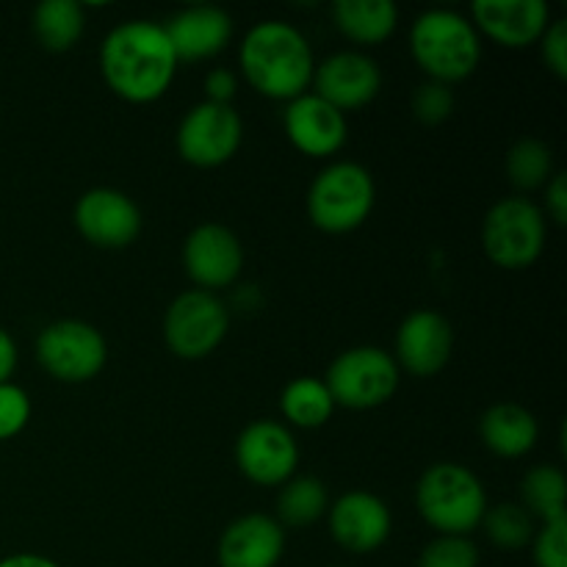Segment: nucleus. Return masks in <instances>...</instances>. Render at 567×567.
Here are the masks:
<instances>
[{"instance_id": "f257e3e1", "label": "nucleus", "mask_w": 567, "mask_h": 567, "mask_svg": "<svg viewBox=\"0 0 567 567\" xmlns=\"http://www.w3.org/2000/svg\"><path fill=\"white\" fill-rule=\"evenodd\" d=\"M177 55L164 25L131 20L116 25L100 50V72L116 97L127 103H153L164 97L177 72Z\"/></svg>"}, {"instance_id": "f03ea898", "label": "nucleus", "mask_w": 567, "mask_h": 567, "mask_svg": "<svg viewBox=\"0 0 567 567\" xmlns=\"http://www.w3.org/2000/svg\"><path fill=\"white\" fill-rule=\"evenodd\" d=\"M241 70L249 86L271 100H297L313 81V53L288 22L266 20L241 42Z\"/></svg>"}, {"instance_id": "7ed1b4c3", "label": "nucleus", "mask_w": 567, "mask_h": 567, "mask_svg": "<svg viewBox=\"0 0 567 567\" xmlns=\"http://www.w3.org/2000/svg\"><path fill=\"white\" fill-rule=\"evenodd\" d=\"M410 50L421 70L437 83H457L474 75L482 59V39L474 22L457 11L432 9L413 22Z\"/></svg>"}, {"instance_id": "20e7f679", "label": "nucleus", "mask_w": 567, "mask_h": 567, "mask_svg": "<svg viewBox=\"0 0 567 567\" xmlns=\"http://www.w3.org/2000/svg\"><path fill=\"white\" fill-rule=\"evenodd\" d=\"M415 504L426 524L449 537H465L482 524L487 496L474 471L457 463H437L421 476Z\"/></svg>"}, {"instance_id": "39448f33", "label": "nucleus", "mask_w": 567, "mask_h": 567, "mask_svg": "<svg viewBox=\"0 0 567 567\" xmlns=\"http://www.w3.org/2000/svg\"><path fill=\"white\" fill-rule=\"evenodd\" d=\"M374 177L360 164H332L316 175L308 192V216L319 230L341 236L352 233L374 210Z\"/></svg>"}, {"instance_id": "423d86ee", "label": "nucleus", "mask_w": 567, "mask_h": 567, "mask_svg": "<svg viewBox=\"0 0 567 567\" xmlns=\"http://www.w3.org/2000/svg\"><path fill=\"white\" fill-rule=\"evenodd\" d=\"M482 247L496 266L529 269L546 249V219L524 197L498 199L482 221Z\"/></svg>"}, {"instance_id": "0eeeda50", "label": "nucleus", "mask_w": 567, "mask_h": 567, "mask_svg": "<svg viewBox=\"0 0 567 567\" xmlns=\"http://www.w3.org/2000/svg\"><path fill=\"white\" fill-rule=\"evenodd\" d=\"M332 402L349 410H371L393 399L399 365L385 349L354 347L332 360L324 380Z\"/></svg>"}, {"instance_id": "6e6552de", "label": "nucleus", "mask_w": 567, "mask_h": 567, "mask_svg": "<svg viewBox=\"0 0 567 567\" xmlns=\"http://www.w3.org/2000/svg\"><path fill=\"white\" fill-rule=\"evenodd\" d=\"M230 313L210 291H186L164 316V341L181 360H203L225 341Z\"/></svg>"}, {"instance_id": "1a4fd4ad", "label": "nucleus", "mask_w": 567, "mask_h": 567, "mask_svg": "<svg viewBox=\"0 0 567 567\" xmlns=\"http://www.w3.org/2000/svg\"><path fill=\"white\" fill-rule=\"evenodd\" d=\"M37 358L61 382H89L103 371L109 347L97 327L64 319L44 327L37 338Z\"/></svg>"}, {"instance_id": "9d476101", "label": "nucleus", "mask_w": 567, "mask_h": 567, "mask_svg": "<svg viewBox=\"0 0 567 567\" xmlns=\"http://www.w3.org/2000/svg\"><path fill=\"white\" fill-rule=\"evenodd\" d=\"M244 125L233 105L199 103L183 116L177 127V153L203 169L227 164L241 147Z\"/></svg>"}, {"instance_id": "9b49d317", "label": "nucleus", "mask_w": 567, "mask_h": 567, "mask_svg": "<svg viewBox=\"0 0 567 567\" xmlns=\"http://www.w3.org/2000/svg\"><path fill=\"white\" fill-rule=\"evenodd\" d=\"M236 463L255 485H286L299 463L297 441L277 421H255L238 435Z\"/></svg>"}, {"instance_id": "f8f14e48", "label": "nucleus", "mask_w": 567, "mask_h": 567, "mask_svg": "<svg viewBox=\"0 0 567 567\" xmlns=\"http://www.w3.org/2000/svg\"><path fill=\"white\" fill-rule=\"evenodd\" d=\"M78 233L100 249H125L142 233V214L127 194L92 188L75 203Z\"/></svg>"}, {"instance_id": "ddd939ff", "label": "nucleus", "mask_w": 567, "mask_h": 567, "mask_svg": "<svg viewBox=\"0 0 567 567\" xmlns=\"http://www.w3.org/2000/svg\"><path fill=\"white\" fill-rule=\"evenodd\" d=\"M183 266L203 291L214 293V288H227L236 282L244 269L241 241L225 225H199L188 233L183 244Z\"/></svg>"}, {"instance_id": "4468645a", "label": "nucleus", "mask_w": 567, "mask_h": 567, "mask_svg": "<svg viewBox=\"0 0 567 567\" xmlns=\"http://www.w3.org/2000/svg\"><path fill=\"white\" fill-rule=\"evenodd\" d=\"M316 97L332 109L354 111L369 105L380 94V66L363 53H336L313 70Z\"/></svg>"}, {"instance_id": "2eb2a0df", "label": "nucleus", "mask_w": 567, "mask_h": 567, "mask_svg": "<svg viewBox=\"0 0 567 567\" xmlns=\"http://www.w3.org/2000/svg\"><path fill=\"white\" fill-rule=\"evenodd\" d=\"M474 28L502 48L518 50L540 42L548 28V3L543 0H476L471 6Z\"/></svg>"}, {"instance_id": "dca6fc26", "label": "nucleus", "mask_w": 567, "mask_h": 567, "mask_svg": "<svg viewBox=\"0 0 567 567\" xmlns=\"http://www.w3.org/2000/svg\"><path fill=\"white\" fill-rule=\"evenodd\" d=\"M454 349L452 324L435 310H415L396 332V358L413 377H435Z\"/></svg>"}, {"instance_id": "f3484780", "label": "nucleus", "mask_w": 567, "mask_h": 567, "mask_svg": "<svg viewBox=\"0 0 567 567\" xmlns=\"http://www.w3.org/2000/svg\"><path fill=\"white\" fill-rule=\"evenodd\" d=\"M282 122L293 147L310 158L336 155L347 144V116L316 94L291 100Z\"/></svg>"}, {"instance_id": "a211bd4d", "label": "nucleus", "mask_w": 567, "mask_h": 567, "mask_svg": "<svg viewBox=\"0 0 567 567\" xmlns=\"http://www.w3.org/2000/svg\"><path fill=\"white\" fill-rule=\"evenodd\" d=\"M330 532L347 551L371 554L391 535V509L371 493H347L332 504Z\"/></svg>"}, {"instance_id": "6ab92c4d", "label": "nucleus", "mask_w": 567, "mask_h": 567, "mask_svg": "<svg viewBox=\"0 0 567 567\" xmlns=\"http://www.w3.org/2000/svg\"><path fill=\"white\" fill-rule=\"evenodd\" d=\"M177 61H205L221 53L233 37V20L219 6H188L164 25Z\"/></svg>"}, {"instance_id": "aec40b11", "label": "nucleus", "mask_w": 567, "mask_h": 567, "mask_svg": "<svg viewBox=\"0 0 567 567\" xmlns=\"http://www.w3.org/2000/svg\"><path fill=\"white\" fill-rule=\"evenodd\" d=\"M286 551L282 526L269 515L233 520L219 540V567H277Z\"/></svg>"}, {"instance_id": "412c9836", "label": "nucleus", "mask_w": 567, "mask_h": 567, "mask_svg": "<svg viewBox=\"0 0 567 567\" xmlns=\"http://www.w3.org/2000/svg\"><path fill=\"white\" fill-rule=\"evenodd\" d=\"M480 435L482 443L491 449L496 457H524L535 449L537 443V421L529 410L520 404L504 402L493 404L480 421Z\"/></svg>"}, {"instance_id": "4be33fe9", "label": "nucleus", "mask_w": 567, "mask_h": 567, "mask_svg": "<svg viewBox=\"0 0 567 567\" xmlns=\"http://www.w3.org/2000/svg\"><path fill=\"white\" fill-rule=\"evenodd\" d=\"M332 20L352 42L380 44L396 31L399 9L391 0H336Z\"/></svg>"}, {"instance_id": "5701e85b", "label": "nucleus", "mask_w": 567, "mask_h": 567, "mask_svg": "<svg viewBox=\"0 0 567 567\" xmlns=\"http://www.w3.org/2000/svg\"><path fill=\"white\" fill-rule=\"evenodd\" d=\"M83 22H86V17L75 0H44L33 11V33H37L39 44L50 53L70 50L81 39Z\"/></svg>"}, {"instance_id": "b1692460", "label": "nucleus", "mask_w": 567, "mask_h": 567, "mask_svg": "<svg viewBox=\"0 0 567 567\" xmlns=\"http://www.w3.org/2000/svg\"><path fill=\"white\" fill-rule=\"evenodd\" d=\"M282 415L291 421L293 426L302 430H319L330 421L336 402H332L330 391L316 377H299V380L288 382L286 391L280 396Z\"/></svg>"}, {"instance_id": "393cba45", "label": "nucleus", "mask_w": 567, "mask_h": 567, "mask_svg": "<svg viewBox=\"0 0 567 567\" xmlns=\"http://www.w3.org/2000/svg\"><path fill=\"white\" fill-rule=\"evenodd\" d=\"M565 491L567 482L563 471L554 465H537L520 482V496H524L520 507L529 515H540L543 524L559 520L565 518Z\"/></svg>"}, {"instance_id": "a878e982", "label": "nucleus", "mask_w": 567, "mask_h": 567, "mask_svg": "<svg viewBox=\"0 0 567 567\" xmlns=\"http://www.w3.org/2000/svg\"><path fill=\"white\" fill-rule=\"evenodd\" d=\"M327 513V487L316 476H299L282 485L277 515L288 526H310Z\"/></svg>"}, {"instance_id": "bb28decb", "label": "nucleus", "mask_w": 567, "mask_h": 567, "mask_svg": "<svg viewBox=\"0 0 567 567\" xmlns=\"http://www.w3.org/2000/svg\"><path fill=\"white\" fill-rule=\"evenodd\" d=\"M507 175L515 188L535 192L554 177L551 150L537 138H520L507 155Z\"/></svg>"}, {"instance_id": "cd10ccee", "label": "nucleus", "mask_w": 567, "mask_h": 567, "mask_svg": "<svg viewBox=\"0 0 567 567\" xmlns=\"http://www.w3.org/2000/svg\"><path fill=\"white\" fill-rule=\"evenodd\" d=\"M482 524H485L487 537H491L498 548H507V551L524 548L526 543L535 537L532 515L526 513L520 504H498V507L487 509Z\"/></svg>"}, {"instance_id": "c85d7f7f", "label": "nucleus", "mask_w": 567, "mask_h": 567, "mask_svg": "<svg viewBox=\"0 0 567 567\" xmlns=\"http://www.w3.org/2000/svg\"><path fill=\"white\" fill-rule=\"evenodd\" d=\"M419 567H480V551L468 537L441 535L421 551Z\"/></svg>"}, {"instance_id": "c756f323", "label": "nucleus", "mask_w": 567, "mask_h": 567, "mask_svg": "<svg viewBox=\"0 0 567 567\" xmlns=\"http://www.w3.org/2000/svg\"><path fill=\"white\" fill-rule=\"evenodd\" d=\"M454 111V94L446 83L426 81L415 89L413 94V114L415 120L424 125H441L452 116Z\"/></svg>"}, {"instance_id": "7c9ffc66", "label": "nucleus", "mask_w": 567, "mask_h": 567, "mask_svg": "<svg viewBox=\"0 0 567 567\" xmlns=\"http://www.w3.org/2000/svg\"><path fill=\"white\" fill-rule=\"evenodd\" d=\"M31 419V399L14 382L0 385V441L17 437Z\"/></svg>"}, {"instance_id": "2f4dec72", "label": "nucleus", "mask_w": 567, "mask_h": 567, "mask_svg": "<svg viewBox=\"0 0 567 567\" xmlns=\"http://www.w3.org/2000/svg\"><path fill=\"white\" fill-rule=\"evenodd\" d=\"M537 567H567V518L548 520L535 537Z\"/></svg>"}, {"instance_id": "473e14b6", "label": "nucleus", "mask_w": 567, "mask_h": 567, "mask_svg": "<svg viewBox=\"0 0 567 567\" xmlns=\"http://www.w3.org/2000/svg\"><path fill=\"white\" fill-rule=\"evenodd\" d=\"M543 61L557 78H567V20L548 22L546 33L540 37Z\"/></svg>"}, {"instance_id": "72a5a7b5", "label": "nucleus", "mask_w": 567, "mask_h": 567, "mask_svg": "<svg viewBox=\"0 0 567 567\" xmlns=\"http://www.w3.org/2000/svg\"><path fill=\"white\" fill-rule=\"evenodd\" d=\"M238 81L230 70L219 66V70H210L205 75V94H208V103L230 105V100L236 97Z\"/></svg>"}, {"instance_id": "f704fd0d", "label": "nucleus", "mask_w": 567, "mask_h": 567, "mask_svg": "<svg viewBox=\"0 0 567 567\" xmlns=\"http://www.w3.org/2000/svg\"><path fill=\"white\" fill-rule=\"evenodd\" d=\"M546 208L548 216L557 221L559 227L567 221V175L565 172H557L551 177V183L546 186Z\"/></svg>"}, {"instance_id": "c9c22d12", "label": "nucleus", "mask_w": 567, "mask_h": 567, "mask_svg": "<svg viewBox=\"0 0 567 567\" xmlns=\"http://www.w3.org/2000/svg\"><path fill=\"white\" fill-rule=\"evenodd\" d=\"M17 369V347L14 338L0 327V385L3 382H11V374Z\"/></svg>"}, {"instance_id": "e433bc0d", "label": "nucleus", "mask_w": 567, "mask_h": 567, "mask_svg": "<svg viewBox=\"0 0 567 567\" xmlns=\"http://www.w3.org/2000/svg\"><path fill=\"white\" fill-rule=\"evenodd\" d=\"M0 567H61L53 559L42 557V554H11V557L0 559Z\"/></svg>"}]
</instances>
